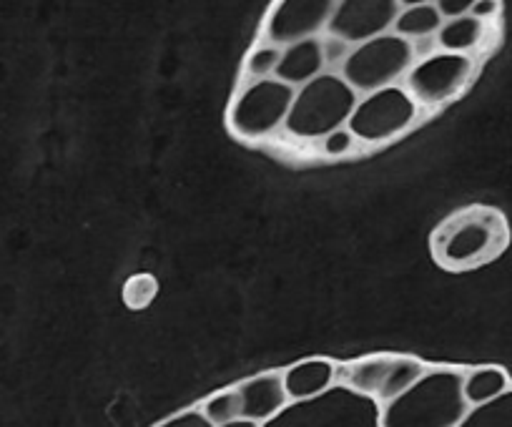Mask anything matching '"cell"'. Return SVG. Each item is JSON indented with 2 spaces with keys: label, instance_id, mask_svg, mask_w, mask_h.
Here are the masks:
<instances>
[{
  "label": "cell",
  "instance_id": "10",
  "mask_svg": "<svg viewBox=\"0 0 512 427\" xmlns=\"http://www.w3.org/2000/svg\"><path fill=\"white\" fill-rule=\"evenodd\" d=\"M400 11V0H342L334 8L327 33L352 48L362 46L392 33Z\"/></svg>",
  "mask_w": 512,
  "mask_h": 427
},
{
  "label": "cell",
  "instance_id": "5",
  "mask_svg": "<svg viewBox=\"0 0 512 427\" xmlns=\"http://www.w3.org/2000/svg\"><path fill=\"white\" fill-rule=\"evenodd\" d=\"M297 91L279 78L246 83L234 96L226 114L229 131L241 141H267L287 129L289 111Z\"/></svg>",
  "mask_w": 512,
  "mask_h": 427
},
{
  "label": "cell",
  "instance_id": "20",
  "mask_svg": "<svg viewBox=\"0 0 512 427\" xmlns=\"http://www.w3.org/2000/svg\"><path fill=\"white\" fill-rule=\"evenodd\" d=\"M156 294H159V279L151 272L131 274L121 289L123 304L131 312H144V309H149L156 302Z\"/></svg>",
  "mask_w": 512,
  "mask_h": 427
},
{
  "label": "cell",
  "instance_id": "16",
  "mask_svg": "<svg viewBox=\"0 0 512 427\" xmlns=\"http://www.w3.org/2000/svg\"><path fill=\"white\" fill-rule=\"evenodd\" d=\"M510 390V377L502 367H472V370L462 372V392L470 407L487 405V402L497 400L500 395Z\"/></svg>",
  "mask_w": 512,
  "mask_h": 427
},
{
  "label": "cell",
  "instance_id": "23",
  "mask_svg": "<svg viewBox=\"0 0 512 427\" xmlns=\"http://www.w3.org/2000/svg\"><path fill=\"white\" fill-rule=\"evenodd\" d=\"M156 427H211V425L206 422V417L201 415L199 410H184L179 412V415L169 417V420L159 422Z\"/></svg>",
  "mask_w": 512,
  "mask_h": 427
},
{
  "label": "cell",
  "instance_id": "6",
  "mask_svg": "<svg viewBox=\"0 0 512 427\" xmlns=\"http://www.w3.org/2000/svg\"><path fill=\"white\" fill-rule=\"evenodd\" d=\"M420 106L412 101L402 86L384 88V91L359 96L347 129L357 144L379 146L405 136L417 124Z\"/></svg>",
  "mask_w": 512,
  "mask_h": 427
},
{
  "label": "cell",
  "instance_id": "1",
  "mask_svg": "<svg viewBox=\"0 0 512 427\" xmlns=\"http://www.w3.org/2000/svg\"><path fill=\"white\" fill-rule=\"evenodd\" d=\"M512 229L500 209L470 204L447 214L430 234V254L445 272H472L510 249Z\"/></svg>",
  "mask_w": 512,
  "mask_h": 427
},
{
  "label": "cell",
  "instance_id": "19",
  "mask_svg": "<svg viewBox=\"0 0 512 427\" xmlns=\"http://www.w3.org/2000/svg\"><path fill=\"white\" fill-rule=\"evenodd\" d=\"M279 61H282V48H274L269 43H256L244 58V78L249 83L277 78Z\"/></svg>",
  "mask_w": 512,
  "mask_h": 427
},
{
  "label": "cell",
  "instance_id": "13",
  "mask_svg": "<svg viewBox=\"0 0 512 427\" xmlns=\"http://www.w3.org/2000/svg\"><path fill=\"white\" fill-rule=\"evenodd\" d=\"M327 68L324 61V46L319 38L314 41L297 43V46H289L282 51V61H279L277 78L287 86H292L294 91H299L302 86L312 83L314 78H319Z\"/></svg>",
  "mask_w": 512,
  "mask_h": 427
},
{
  "label": "cell",
  "instance_id": "2",
  "mask_svg": "<svg viewBox=\"0 0 512 427\" xmlns=\"http://www.w3.org/2000/svg\"><path fill=\"white\" fill-rule=\"evenodd\" d=\"M467 412L462 370L432 367L405 395L382 405L377 427H460Z\"/></svg>",
  "mask_w": 512,
  "mask_h": 427
},
{
  "label": "cell",
  "instance_id": "21",
  "mask_svg": "<svg viewBox=\"0 0 512 427\" xmlns=\"http://www.w3.org/2000/svg\"><path fill=\"white\" fill-rule=\"evenodd\" d=\"M354 149H357V139H354L349 129H339L319 141V151H322L327 159H342V156L352 154Z\"/></svg>",
  "mask_w": 512,
  "mask_h": 427
},
{
  "label": "cell",
  "instance_id": "7",
  "mask_svg": "<svg viewBox=\"0 0 512 427\" xmlns=\"http://www.w3.org/2000/svg\"><path fill=\"white\" fill-rule=\"evenodd\" d=\"M427 372L425 362L407 355H369L337 367V380L379 405L405 395Z\"/></svg>",
  "mask_w": 512,
  "mask_h": 427
},
{
  "label": "cell",
  "instance_id": "8",
  "mask_svg": "<svg viewBox=\"0 0 512 427\" xmlns=\"http://www.w3.org/2000/svg\"><path fill=\"white\" fill-rule=\"evenodd\" d=\"M475 78V58L435 51L415 61L405 76V91L425 109H440L465 93Z\"/></svg>",
  "mask_w": 512,
  "mask_h": 427
},
{
  "label": "cell",
  "instance_id": "12",
  "mask_svg": "<svg viewBox=\"0 0 512 427\" xmlns=\"http://www.w3.org/2000/svg\"><path fill=\"white\" fill-rule=\"evenodd\" d=\"M282 380L289 402L314 400L337 382V365L324 357H312V360H302L287 367L282 372Z\"/></svg>",
  "mask_w": 512,
  "mask_h": 427
},
{
  "label": "cell",
  "instance_id": "17",
  "mask_svg": "<svg viewBox=\"0 0 512 427\" xmlns=\"http://www.w3.org/2000/svg\"><path fill=\"white\" fill-rule=\"evenodd\" d=\"M460 427H512V387L487 405L470 407Z\"/></svg>",
  "mask_w": 512,
  "mask_h": 427
},
{
  "label": "cell",
  "instance_id": "11",
  "mask_svg": "<svg viewBox=\"0 0 512 427\" xmlns=\"http://www.w3.org/2000/svg\"><path fill=\"white\" fill-rule=\"evenodd\" d=\"M236 392L241 397V417L256 425L277 417L289 405L282 372H262V375L249 377L236 385Z\"/></svg>",
  "mask_w": 512,
  "mask_h": 427
},
{
  "label": "cell",
  "instance_id": "26",
  "mask_svg": "<svg viewBox=\"0 0 512 427\" xmlns=\"http://www.w3.org/2000/svg\"><path fill=\"white\" fill-rule=\"evenodd\" d=\"M221 427H262V425H256V422L244 420V417H241V420H234V422H229V425H221Z\"/></svg>",
  "mask_w": 512,
  "mask_h": 427
},
{
  "label": "cell",
  "instance_id": "4",
  "mask_svg": "<svg viewBox=\"0 0 512 427\" xmlns=\"http://www.w3.org/2000/svg\"><path fill=\"white\" fill-rule=\"evenodd\" d=\"M415 61V46L395 33H387V36H379L362 46L349 48V56L344 58L339 76L357 96H369V93L397 86L400 78L410 73Z\"/></svg>",
  "mask_w": 512,
  "mask_h": 427
},
{
  "label": "cell",
  "instance_id": "14",
  "mask_svg": "<svg viewBox=\"0 0 512 427\" xmlns=\"http://www.w3.org/2000/svg\"><path fill=\"white\" fill-rule=\"evenodd\" d=\"M442 16L432 0H420V3H402V11L397 16L392 33L405 41H425L435 38L442 28Z\"/></svg>",
  "mask_w": 512,
  "mask_h": 427
},
{
  "label": "cell",
  "instance_id": "9",
  "mask_svg": "<svg viewBox=\"0 0 512 427\" xmlns=\"http://www.w3.org/2000/svg\"><path fill=\"white\" fill-rule=\"evenodd\" d=\"M334 0H282L269 8L262 26V43L274 48H289L314 41L327 33L334 16Z\"/></svg>",
  "mask_w": 512,
  "mask_h": 427
},
{
  "label": "cell",
  "instance_id": "22",
  "mask_svg": "<svg viewBox=\"0 0 512 427\" xmlns=\"http://www.w3.org/2000/svg\"><path fill=\"white\" fill-rule=\"evenodd\" d=\"M472 3H475V0H437L435 6L437 11H440L442 21H455V18L470 16Z\"/></svg>",
  "mask_w": 512,
  "mask_h": 427
},
{
  "label": "cell",
  "instance_id": "18",
  "mask_svg": "<svg viewBox=\"0 0 512 427\" xmlns=\"http://www.w3.org/2000/svg\"><path fill=\"white\" fill-rule=\"evenodd\" d=\"M199 412L206 417V422H209L211 427H221V425H229V422L234 420H241L239 392H236V387L216 392V395H211L209 400L201 402Z\"/></svg>",
  "mask_w": 512,
  "mask_h": 427
},
{
  "label": "cell",
  "instance_id": "24",
  "mask_svg": "<svg viewBox=\"0 0 512 427\" xmlns=\"http://www.w3.org/2000/svg\"><path fill=\"white\" fill-rule=\"evenodd\" d=\"M322 46H324V61H327V66L329 63H339V68H342L344 58L349 56L347 43H342V41H337V38L329 36L327 41H322Z\"/></svg>",
  "mask_w": 512,
  "mask_h": 427
},
{
  "label": "cell",
  "instance_id": "15",
  "mask_svg": "<svg viewBox=\"0 0 512 427\" xmlns=\"http://www.w3.org/2000/svg\"><path fill=\"white\" fill-rule=\"evenodd\" d=\"M487 36V23L477 21L475 16H462L455 21L442 23L440 33L435 36L437 48L442 53H457V56H470L482 46Z\"/></svg>",
  "mask_w": 512,
  "mask_h": 427
},
{
  "label": "cell",
  "instance_id": "25",
  "mask_svg": "<svg viewBox=\"0 0 512 427\" xmlns=\"http://www.w3.org/2000/svg\"><path fill=\"white\" fill-rule=\"evenodd\" d=\"M497 11H500V3H495V0H475V3H472L470 16H475L477 21L487 23V18L497 16Z\"/></svg>",
  "mask_w": 512,
  "mask_h": 427
},
{
  "label": "cell",
  "instance_id": "3",
  "mask_svg": "<svg viewBox=\"0 0 512 427\" xmlns=\"http://www.w3.org/2000/svg\"><path fill=\"white\" fill-rule=\"evenodd\" d=\"M359 96L339 73H327L302 86L294 96L287 119V134L297 141H322L324 136L347 129Z\"/></svg>",
  "mask_w": 512,
  "mask_h": 427
}]
</instances>
